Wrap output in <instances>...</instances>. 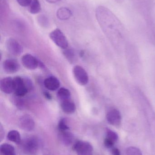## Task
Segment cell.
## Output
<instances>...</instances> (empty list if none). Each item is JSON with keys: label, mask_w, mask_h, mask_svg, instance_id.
<instances>
[{"label": "cell", "mask_w": 155, "mask_h": 155, "mask_svg": "<svg viewBox=\"0 0 155 155\" xmlns=\"http://www.w3.org/2000/svg\"><path fill=\"white\" fill-rule=\"evenodd\" d=\"M19 123L21 128L28 132L33 130L35 127V123L33 119L29 115L22 116L20 118Z\"/></svg>", "instance_id": "9c48e42d"}, {"label": "cell", "mask_w": 155, "mask_h": 155, "mask_svg": "<svg viewBox=\"0 0 155 155\" xmlns=\"http://www.w3.org/2000/svg\"><path fill=\"white\" fill-rule=\"evenodd\" d=\"M0 88L3 93L11 94L14 91L13 78L6 77L2 78L0 82Z\"/></svg>", "instance_id": "8fae6325"}, {"label": "cell", "mask_w": 155, "mask_h": 155, "mask_svg": "<svg viewBox=\"0 0 155 155\" xmlns=\"http://www.w3.org/2000/svg\"><path fill=\"white\" fill-rule=\"evenodd\" d=\"M6 48L11 54L15 56H18L22 52V47L15 39L10 38L6 41Z\"/></svg>", "instance_id": "ba28073f"}, {"label": "cell", "mask_w": 155, "mask_h": 155, "mask_svg": "<svg viewBox=\"0 0 155 155\" xmlns=\"http://www.w3.org/2000/svg\"><path fill=\"white\" fill-rule=\"evenodd\" d=\"M21 61L25 68L28 70H35L39 66V61L35 57L30 54L24 55L22 57Z\"/></svg>", "instance_id": "8992f818"}, {"label": "cell", "mask_w": 155, "mask_h": 155, "mask_svg": "<svg viewBox=\"0 0 155 155\" xmlns=\"http://www.w3.org/2000/svg\"><path fill=\"white\" fill-rule=\"evenodd\" d=\"M106 134L107 138H109L115 143H116L118 140V136L117 134L109 128L106 129Z\"/></svg>", "instance_id": "44dd1931"}, {"label": "cell", "mask_w": 155, "mask_h": 155, "mask_svg": "<svg viewBox=\"0 0 155 155\" xmlns=\"http://www.w3.org/2000/svg\"><path fill=\"white\" fill-rule=\"evenodd\" d=\"M127 155H143L142 152L139 148L134 147H130L126 150Z\"/></svg>", "instance_id": "603a6c76"}, {"label": "cell", "mask_w": 155, "mask_h": 155, "mask_svg": "<svg viewBox=\"0 0 155 155\" xmlns=\"http://www.w3.org/2000/svg\"><path fill=\"white\" fill-rule=\"evenodd\" d=\"M37 21L40 25L43 27H47L49 25V19L45 15H40L37 17Z\"/></svg>", "instance_id": "ffe728a7"}, {"label": "cell", "mask_w": 155, "mask_h": 155, "mask_svg": "<svg viewBox=\"0 0 155 155\" xmlns=\"http://www.w3.org/2000/svg\"><path fill=\"white\" fill-rule=\"evenodd\" d=\"M114 1H115L117 3H122L123 2V0H114Z\"/></svg>", "instance_id": "f1b7e54d"}, {"label": "cell", "mask_w": 155, "mask_h": 155, "mask_svg": "<svg viewBox=\"0 0 155 155\" xmlns=\"http://www.w3.org/2000/svg\"><path fill=\"white\" fill-rule=\"evenodd\" d=\"M58 127L60 132L68 131L69 130V127L67 125V121L65 118H62L60 120L58 123Z\"/></svg>", "instance_id": "7402d4cb"}, {"label": "cell", "mask_w": 155, "mask_h": 155, "mask_svg": "<svg viewBox=\"0 0 155 155\" xmlns=\"http://www.w3.org/2000/svg\"><path fill=\"white\" fill-rule=\"evenodd\" d=\"M32 1L33 0H16L17 3L23 7L30 6Z\"/></svg>", "instance_id": "d4e9b609"}, {"label": "cell", "mask_w": 155, "mask_h": 155, "mask_svg": "<svg viewBox=\"0 0 155 155\" xmlns=\"http://www.w3.org/2000/svg\"><path fill=\"white\" fill-rule=\"evenodd\" d=\"M73 148L77 155H93V148L88 142L77 141L74 145Z\"/></svg>", "instance_id": "277c9868"}, {"label": "cell", "mask_w": 155, "mask_h": 155, "mask_svg": "<svg viewBox=\"0 0 155 155\" xmlns=\"http://www.w3.org/2000/svg\"><path fill=\"white\" fill-rule=\"evenodd\" d=\"M115 142L113 141H112L111 139L109 138H106L105 139L104 142V143L105 146L107 148H111L113 146Z\"/></svg>", "instance_id": "484cf974"}, {"label": "cell", "mask_w": 155, "mask_h": 155, "mask_svg": "<svg viewBox=\"0 0 155 155\" xmlns=\"http://www.w3.org/2000/svg\"><path fill=\"white\" fill-rule=\"evenodd\" d=\"M73 74L76 82L81 85H86L88 84L89 77L85 70L79 65L74 67Z\"/></svg>", "instance_id": "3957f363"}, {"label": "cell", "mask_w": 155, "mask_h": 155, "mask_svg": "<svg viewBox=\"0 0 155 155\" xmlns=\"http://www.w3.org/2000/svg\"><path fill=\"white\" fill-rule=\"evenodd\" d=\"M61 108L66 114H72L76 110V107L74 103L70 99L61 102Z\"/></svg>", "instance_id": "5bb4252c"}, {"label": "cell", "mask_w": 155, "mask_h": 155, "mask_svg": "<svg viewBox=\"0 0 155 155\" xmlns=\"http://www.w3.org/2000/svg\"><path fill=\"white\" fill-rule=\"evenodd\" d=\"M65 55L66 56V58L69 60L70 61H72L74 58V53L71 50H66L64 51Z\"/></svg>", "instance_id": "cb8c5ba5"}, {"label": "cell", "mask_w": 155, "mask_h": 155, "mask_svg": "<svg viewBox=\"0 0 155 155\" xmlns=\"http://www.w3.org/2000/svg\"><path fill=\"white\" fill-rule=\"evenodd\" d=\"M108 123L112 125L118 126L122 121V116L120 112L116 108H111L107 112L106 116Z\"/></svg>", "instance_id": "52a82bcc"}, {"label": "cell", "mask_w": 155, "mask_h": 155, "mask_svg": "<svg viewBox=\"0 0 155 155\" xmlns=\"http://www.w3.org/2000/svg\"><path fill=\"white\" fill-rule=\"evenodd\" d=\"M72 15L71 10L65 7L59 8L56 12L57 18L62 21H65L70 19Z\"/></svg>", "instance_id": "9a60e30c"}, {"label": "cell", "mask_w": 155, "mask_h": 155, "mask_svg": "<svg viewBox=\"0 0 155 155\" xmlns=\"http://www.w3.org/2000/svg\"><path fill=\"white\" fill-rule=\"evenodd\" d=\"M41 10V4L39 0H33L29 6V12L32 14H36Z\"/></svg>", "instance_id": "d6986e66"}, {"label": "cell", "mask_w": 155, "mask_h": 155, "mask_svg": "<svg viewBox=\"0 0 155 155\" xmlns=\"http://www.w3.org/2000/svg\"><path fill=\"white\" fill-rule=\"evenodd\" d=\"M112 153L113 155H121L120 150L118 148H113L112 150Z\"/></svg>", "instance_id": "4316f807"}, {"label": "cell", "mask_w": 155, "mask_h": 155, "mask_svg": "<svg viewBox=\"0 0 155 155\" xmlns=\"http://www.w3.org/2000/svg\"><path fill=\"white\" fill-rule=\"evenodd\" d=\"M45 87L48 90L55 91L59 88L60 82L56 78L51 76L47 78L44 81Z\"/></svg>", "instance_id": "7c38bea8"}, {"label": "cell", "mask_w": 155, "mask_h": 155, "mask_svg": "<svg viewBox=\"0 0 155 155\" xmlns=\"http://www.w3.org/2000/svg\"><path fill=\"white\" fill-rule=\"evenodd\" d=\"M57 97L61 102L70 99L71 93L70 91L65 87H61L58 90L57 93Z\"/></svg>", "instance_id": "e0dca14e"}, {"label": "cell", "mask_w": 155, "mask_h": 155, "mask_svg": "<svg viewBox=\"0 0 155 155\" xmlns=\"http://www.w3.org/2000/svg\"><path fill=\"white\" fill-rule=\"evenodd\" d=\"M7 138L8 140L15 143L19 144L22 142L21 135L19 132L16 130H11L7 134Z\"/></svg>", "instance_id": "ac0fdd59"}, {"label": "cell", "mask_w": 155, "mask_h": 155, "mask_svg": "<svg viewBox=\"0 0 155 155\" xmlns=\"http://www.w3.org/2000/svg\"><path fill=\"white\" fill-rule=\"evenodd\" d=\"M20 67L19 63L14 59H7L3 63V69L7 73H15L19 71Z\"/></svg>", "instance_id": "30bf717a"}, {"label": "cell", "mask_w": 155, "mask_h": 155, "mask_svg": "<svg viewBox=\"0 0 155 155\" xmlns=\"http://www.w3.org/2000/svg\"><path fill=\"white\" fill-rule=\"evenodd\" d=\"M45 1L50 3H56L58 2L61 0H45Z\"/></svg>", "instance_id": "83f0119b"}, {"label": "cell", "mask_w": 155, "mask_h": 155, "mask_svg": "<svg viewBox=\"0 0 155 155\" xmlns=\"http://www.w3.org/2000/svg\"><path fill=\"white\" fill-rule=\"evenodd\" d=\"M0 151L2 155H16L14 147L7 143H4L1 146Z\"/></svg>", "instance_id": "2e32d148"}, {"label": "cell", "mask_w": 155, "mask_h": 155, "mask_svg": "<svg viewBox=\"0 0 155 155\" xmlns=\"http://www.w3.org/2000/svg\"><path fill=\"white\" fill-rule=\"evenodd\" d=\"M50 39L58 47L61 49H67L68 46V42L63 33L61 30L56 28L52 31L49 35Z\"/></svg>", "instance_id": "6da1fadb"}, {"label": "cell", "mask_w": 155, "mask_h": 155, "mask_svg": "<svg viewBox=\"0 0 155 155\" xmlns=\"http://www.w3.org/2000/svg\"><path fill=\"white\" fill-rule=\"evenodd\" d=\"M59 137L62 143L67 146L71 145L74 140L73 134L68 131L60 132Z\"/></svg>", "instance_id": "4fadbf2b"}, {"label": "cell", "mask_w": 155, "mask_h": 155, "mask_svg": "<svg viewBox=\"0 0 155 155\" xmlns=\"http://www.w3.org/2000/svg\"><path fill=\"white\" fill-rule=\"evenodd\" d=\"M14 92L15 96L22 97L25 95L29 91L25 86L23 78L15 77L13 78Z\"/></svg>", "instance_id": "5b68a950"}, {"label": "cell", "mask_w": 155, "mask_h": 155, "mask_svg": "<svg viewBox=\"0 0 155 155\" xmlns=\"http://www.w3.org/2000/svg\"><path fill=\"white\" fill-rule=\"evenodd\" d=\"M22 148L26 153L34 154L39 148V140L35 137H30L22 141Z\"/></svg>", "instance_id": "7a4b0ae2"}]
</instances>
